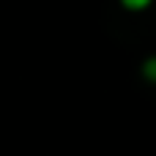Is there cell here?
Here are the masks:
<instances>
[{
    "instance_id": "6da1fadb",
    "label": "cell",
    "mask_w": 156,
    "mask_h": 156,
    "mask_svg": "<svg viewBox=\"0 0 156 156\" xmlns=\"http://www.w3.org/2000/svg\"><path fill=\"white\" fill-rule=\"evenodd\" d=\"M143 77H145L148 82H156V55L143 63Z\"/></svg>"
},
{
    "instance_id": "7a4b0ae2",
    "label": "cell",
    "mask_w": 156,
    "mask_h": 156,
    "mask_svg": "<svg viewBox=\"0 0 156 156\" xmlns=\"http://www.w3.org/2000/svg\"><path fill=\"white\" fill-rule=\"evenodd\" d=\"M121 3H123V8H129V11H143V8L151 5V0H121Z\"/></svg>"
}]
</instances>
